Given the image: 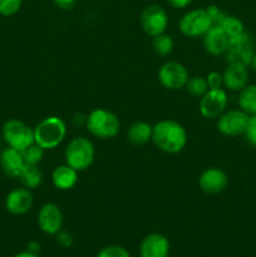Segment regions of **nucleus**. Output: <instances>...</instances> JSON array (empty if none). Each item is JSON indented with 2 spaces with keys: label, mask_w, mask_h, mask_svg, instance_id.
<instances>
[{
  "label": "nucleus",
  "mask_w": 256,
  "mask_h": 257,
  "mask_svg": "<svg viewBox=\"0 0 256 257\" xmlns=\"http://www.w3.org/2000/svg\"><path fill=\"white\" fill-rule=\"evenodd\" d=\"M228 104V97L222 88L208 89L200 99V113L205 118L215 119L226 110Z\"/></svg>",
  "instance_id": "obj_11"
},
{
  "label": "nucleus",
  "mask_w": 256,
  "mask_h": 257,
  "mask_svg": "<svg viewBox=\"0 0 256 257\" xmlns=\"http://www.w3.org/2000/svg\"><path fill=\"white\" fill-rule=\"evenodd\" d=\"M97 257H131L130 252L124 247L118 245L105 246L98 252Z\"/></svg>",
  "instance_id": "obj_28"
},
{
  "label": "nucleus",
  "mask_w": 256,
  "mask_h": 257,
  "mask_svg": "<svg viewBox=\"0 0 256 257\" xmlns=\"http://www.w3.org/2000/svg\"><path fill=\"white\" fill-rule=\"evenodd\" d=\"M152 48L156 54H158L160 57H168L173 52L175 43H173V39L170 35L163 33V34H160L153 38Z\"/></svg>",
  "instance_id": "obj_23"
},
{
  "label": "nucleus",
  "mask_w": 256,
  "mask_h": 257,
  "mask_svg": "<svg viewBox=\"0 0 256 257\" xmlns=\"http://www.w3.org/2000/svg\"><path fill=\"white\" fill-rule=\"evenodd\" d=\"M157 78L161 85L166 89L180 90L185 88L190 74H188L187 68L182 63L170 60L161 65V68L158 69Z\"/></svg>",
  "instance_id": "obj_8"
},
{
  "label": "nucleus",
  "mask_w": 256,
  "mask_h": 257,
  "mask_svg": "<svg viewBox=\"0 0 256 257\" xmlns=\"http://www.w3.org/2000/svg\"><path fill=\"white\" fill-rule=\"evenodd\" d=\"M23 157L27 165H34L38 166V163L42 162L43 157H44V150L42 147L34 143V145L29 146L27 150L23 151Z\"/></svg>",
  "instance_id": "obj_26"
},
{
  "label": "nucleus",
  "mask_w": 256,
  "mask_h": 257,
  "mask_svg": "<svg viewBox=\"0 0 256 257\" xmlns=\"http://www.w3.org/2000/svg\"><path fill=\"white\" fill-rule=\"evenodd\" d=\"M245 138L251 146L256 147V115H250L247 127L245 131Z\"/></svg>",
  "instance_id": "obj_29"
},
{
  "label": "nucleus",
  "mask_w": 256,
  "mask_h": 257,
  "mask_svg": "<svg viewBox=\"0 0 256 257\" xmlns=\"http://www.w3.org/2000/svg\"><path fill=\"white\" fill-rule=\"evenodd\" d=\"M212 27L213 23L206 9L190 10L182 15L178 23L180 32L187 38L203 37Z\"/></svg>",
  "instance_id": "obj_6"
},
{
  "label": "nucleus",
  "mask_w": 256,
  "mask_h": 257,
  "mask_svg": "<svg viewBox=\"0 0 256 257\" xmlns=\"http://www.w3.org/2000/svg\"><path fill=\"white\" fill-rule=\"evenodd\" d=\"M57 240L64 247H70L73 243V236L69 232H67V231H59L57 233Z\"/></svg>",
  "instance_id": "obj_32"
},
{
  "label": "nucleus",
  "mask_w": 256,
  "mask_h": 257,
  "mask_svg": "<svg viewBox=\"0 0 256 257\" xmlns=\"http://www.w3.org/2000/svg\"><path fill=\"white\" fill-rule=\"evenodd\" d=\"M203 48L208 54L213 57L223 55L228 48L230 38L221 29L220 25H213L205 35H203Z\"/></svg>",
  "instance_id": "obj_17"
},
{
  "label": "nucleus",
  "mask_w": 256,
  "mask_h": 257,
  "mask_svg": "<svg viewBox=\"0 0 256 257\" xmlns=\"http://www.w3.org/2000/svg\"><path fill=\"white\" fill-rule=\"evenodd\" d=\"M95 150L87 137H75L69 141L64 151V160L77 172L87 171L94 162Z\"/></svg>",
  "instance_id": "obj_4"
},
{
  "label": "nucleus",
  "mask_w": 256,
  "mask_h": 257,
  "mask_svg": "<svg viewBox=\"0 0 256 257\" xmlns=\"http://www.w3.org/2000/svg\"><path fill=\"white\" fill-rule=\"evenodd\" d=\"M255 52V43L252 37L243 32L237 37L230 38L228 48L223 55L228 63H240L248 67Z\"/></svg>",
  "instance_id": "obj_7"
},
{
  "label": "nucleus",
  "mask_w": 256,
  "mask_h": 257,
  "mask_svg": "<svg viewBox=\"0 0 256 257\" xmlns=\"http://www.w3.org/2000/svg\"><path fill=\"white\" fill-rule=\"evenodd\" d=\"M238 107L248 115H256V84H247L238 92Z\"/></svg>",
  "instance_id": "obj_21"
},
{
  "label": "nucleus",
  "mask_w": 256,
  "mask_h": 257,
  "mask_svg": "<svg viewBox=\"0 0 256 257\" xmlns=\"http://www.w3.org/2000/svg\"><path fill=\"white\" fill-rule=\"evenodd\" d=\"M250 115L243 110L226 109L217 118V131L226 137H238L245 135Z\"/></svg>",
  "instance_id": "obj_10"
},
{
  "label": "nucleus",
  "mask_w": 256,
  "mask_h": 257,
  "mask_svg": "<svg viewBox=\"0 0 256 257\" xmlns=\"http://www.w3.org/2000/svg\"><path fill=\"white\" fill-rule=\"evenodd\" d=\"M168 255H170V241L162 233H150L141 241V257H168Z\"/></svg>",
  "instance_id": "obj_15"
},
{
  "label": "nucleus",
  "mask_w": 256,
  "mask_h": 257,
  "mask_svg": "<svg viewBox=\"0 0 256 257\" xmlns=\"http://www.w3.org/2000/svg\"><path fill=\"white\" fill-rule=\"evenodd\" d=\"M250 65H251V68H252V69L256 72V52H255V54H253L252 60H251V64Z\"/></svg>",
  "instance_id": "obj_37"
},
{
  "label": "nucleus",
  "mask_w": 256,
  "mask_h": 257,
  "mask_svg": "<svg viewBox=\"0 0 256 257\" xmlns=\"http://www.w3.org/2000/svg\"><path fill=\"white\" fill-rule=\"evenodd\" d=\"M141 25L148 37L155 38L166 33L168 28V14L161 5L151 4L141 13Z\"/></svg>",
  "instance_id": "obj_9"
},
{
  "label": "nucleus",
  "mask_w": 256,
  "mask_h": 257,
  "mask_svg": "<svg viewBox=\"0 0 256 257\" xmlns=\"http://www.w3.org/2000/svg\"><path fill=\"white\" fill-rule=\"evenodd\" d=\"M185 88L188 94L195 98L203 97L206 94V92L210 89L207 84V80H206V77H197V75L188 78Z\"/></svg>",
  "instance_id": "obj_24"
},
{
  "label": "nucleus",
  "mask_w": 256,
  "mask_h": 257,
  "mask_svg": "<svg viewBox=\"0 0 256 257\" xmlns=\"http://www.w3.org/2000/svg\"><path fill=\"white\" fill-rule=\"evenodd\" d=\"M23 0H0V15L13 17L20 10Z\"/></svg>",
  "instance_id": "obj_27"
},
{
  "label": "nucleus",
  "mask_w": 256,
  "mask_h": 257,
  "mask_svg": "<svg viewBox=\"0 0 256 257\" xmlns=\"http://www.w3.org/2000/svg\"><path fill=\"white\" fill-rule=\"evenodd\" d=\"M206 10H207L208 15H210L211 20H212L213 25H220L221 23H222V20L226 18V13L222 12V10L220 9V8L217 7V5L212 4V5H208L207 8H205Z\"/></svg>",
  "instance_id": "obj_30"
},
{
  "label": "nucleus",
  "mask_w": 256,
  "mask_h": 257,
  "mask_svg": "<svg viewBox=\"0 0 256 257\" xmlns=\"http://www.w3.org/2000/svg\"><path fill=\"white\" fill-rule=\"evenodd\" d=\"M13 257H39L38 253L30 252V251H22V252H18L17 255H14Z\"/></svg>",
  "instance_id": "obj_36"
},
{
  "label": "nucleus",
  "mask_w": 256,
  "mask_h": 257,
  "mask_svg": "<svg viewBox=\"0 0 256 257\" xmlns=\"http://www.w3.org/2000/svg\"><path fill=\"white\" fill-rule=\"evenodd\" d=\"M2 135L5 143L9 147L18 151L27 150L29 146L34 145V128L28 125L23 120L12 118L3 124Z\"/></svg>",
  "instance_id": "obj_5"
},
{
  "label": "nucleus",
  "mask_w": 256,
  "mask_h": 257,
  "mask_svg": "<svg viewBox=\"0 0 256 257\" xmlns=\"http://www.w3.org/2000/svg\"><path fill=\"white\" fill-rule=\"evenodd\" d=\"M78 173L74 168L68 166L67 163L58 166L52 172V182L57 190L68 191L72 190L78 182Z\"/></svg>",
  "instance_id": "obj_19"
},
{
  "label": "nucleus",
  "mask_w": 256,
  "mask_h": 257,
  "mask_svg": "<svg viewBox=\"0 0 256 257\" xmlns=\"http://www.w3.org/2000/svg\"><path fill=\"white\" fill-rule=\"evenodd\" d=\"M228 177L225 171L217 167L206 168L198 178L201 191L207 195H218L227 188Z\"/></svg>",
  "instance_id": "obj_13"
},
{
  "label": "nucleus",
  "mask_w": 256,
  "mask_h": 257,
  "mask_svg": "<svg viewBox=\"0 0 256 257\" xmlns=\"http://www.w3.org/2000/svg\"><path fill=\"white\" fill-rule=\"evenodd\" d=\"M187 131L176 120H160L152 128V142L165 153L176 155L181 152L187 145Z\"/></svg>",
  "instance_id": "obj_1"
},
{
  "label": "nucleus",
  "mask_w": 256,
  "mask_h": 257,
  "mask_svg": "<svg viewBox=\"0 0 256 257\" xmlns=\"http://www.w3.org/2000/svg\"><path fill=\"white\" fill-rule=\"evenodd\" d=\"M220 27L228 35V38L237 37V35L242 34L245 32L243 23L241 22V19H238L237 17H233V15H226Z\"/></svg>",
  "instance_id": "obj_25"
},
{
  "label": "nucleus",
  "mask_w": 256,
  "mask_h": 257,
  "mask_svg": "<svg viewBox=\"0 0 256 257\" xmlns=\"http://www.w3.org/2000/svg\"><path fill=\"white\" fill-rule=\"evenodd\" d=\"M38 226L44 233L50 236L57 235L63 227V213L55 203H45L38 212Z\"/></svg>",
  "instance_id": "obj_12"
},
{
  "label": "nucleus",
  "mask_w": 256,
  "mask_h": 257,
  "mask_svg": "<svg viewBox=\"0 0 256 257\" xmlns=\"http://www.w3.org/2000/svg\"><path fill=\"white\" fill-rule=\"evenodd\" d=\"M175 9H185L192 3V0H166Z\"/></svg>",
  "instance_id": "obj_34"
},
{
  "label": "nucleus",
  "mask_w": 256,
  "mask_h": 257,
  "mask_svg": "<svg viewBox=\"0 0 256 257\" xmlns=\"http://www.w3.org/2000/svg\"><path fill=\"white\" fill-rule=\"evenodd\" d=\"M25 161L23 157L22 151H18L8 146L2 153H0V166L5 175L9 177L19 178L20 173L25 167Z\"/></svg>",
  "instance_id": "obj_18"
},
{
  "label": "nucleus",
  "mask_w": 256,
  "mask_h": 257,
  "mask_svg": "<svg viewBox=\"0 0 256 257\" xmlns=\"http://www.w3.org/2000/svg\"><path fill=\"white\" fill-rule=\"evenodd\" d=\"M54 5L62 10H70L75 7L77 0H53Z\"/></svg>",
  "instance_id": "obj_33"
},
{
  "label": "nucleus",
  "mask_w": 256,
  "mask_h": 257,
  "mask_svg": "<svg viewBox=\"0 0 256 257\" xmlns=\"http://www.w3.org/2000/svg\"><path fill=\"white\" fill-rule=\"evenodd\" d=\"M40 250V245L38 242H35V241H32V242H29V245H28V251H30V252H34V253H38Z\"/></svg>",
  "instance_id": "obj_35"
},
{
  "label": "nucleus",
  "mask_w": 256,
  "mask_h": 257,
  "mask_svg": "<svg viewBox=\"0 0 256 257\" xmlns=\"http://www.w3.org/2000/svg\"><path fill=\"white\" fill-rule=\"evenodd\" d=\"M152 128L150 123L138 120L135 122L127 131V140L133 146H145L152 141Z\"/></svg>",
  "instance_id": "obj_20"
},
{
  "label": "nucleus",
  "mask_w": 256,
  "mask_h": 257,
  "mask_svg": "<svg viewBox=\"0 0 256 257\" xmlns=\"http://www.w3.org/2000/svg\"><path fill=\"white\" fill-rule=\"evenodd\" d=\"M87 130L93 137L99 140H112L119 133V118L112 110L95 108L88 114L85 120Z\"/></svg>",
  "instance_id": "obj_3"
},
{
  "label": "nucleus",
  "mask_w": 256,
  "mask_h": 257,
  "mask_svg": "<svg viewBox=\"0 0 256 257\" xmlns=\"http://www.w3.org/2000/svg\"><path fill=\"white\" fill-rule=\"evenodd\" d=\"M206 80H207V84L210 89H218V88H222L223 85L222 74L216 72V70L208 73L207 77H206Z\"/></svg>",
  "instance_id": "obj_31"
},
{
  "label": "nucleus",
  "mask_w": 256,
  "mask_h": 257,
  "mask_svg": "<svg viewBox=\"0 0 256 257\" xmlns=\"http://www.w3.org/2000/svg\"><path fill=\"white\" fill-rule=\"evenodd\" d=\"M34 203L33 193L27 187H18L10 191L5 198V208L14 216H22L29 212Z\"/></svg>",
  "instance_id": "obj_14"
},
{
  "label": "nucleus",
  "mask_w": 256,
  "mask_h": 257,
  "mask_svg": "<svg viewBox=\"0 0 256 257\" xmlns=\"http://www.w3.org/2000/svg\"><path fill=\"white\" fill-rule=\"evenodd\" d=\"M67 124L57 115H50L40 120L34 127V142L43 150H54L64 141Z\"/></svg>",
  "instance_id": "obj_2"
},
{
  "label": "nucleus",
  "mask_w": 256,
  "mask_h": 257,
  "mask_svg": "<svg viewBox=\"0 0 256 257\" xmlns=\"http://www.w3.org/2000/svg\"><path fill=\"white\" fill-rule=\"evenodd\" d=\"M247 65L240 64V63H228L225 72L222 73L223 87L231 92H240L241 89L248 84Z\"/></svg>",
  "instance_id": "obj_16"
},
{
  "label": "nucleus",
  "mask_w": 256,
  "mask_h": 257,
  "mask_svg": "<svg viewBox=\"0 0 256 257\" xmlns=\"http://www.w3.org/2000/svg\"><path fill=\"white\" fill-rule=\"evenodd\" d=\"M19 180L24 187L29 188V190H35L43 183V173L38 168V166L25 165L24 170L20 173Z\"/></svg>",
  "instance_id": "obj_22"
}]
</instances>
